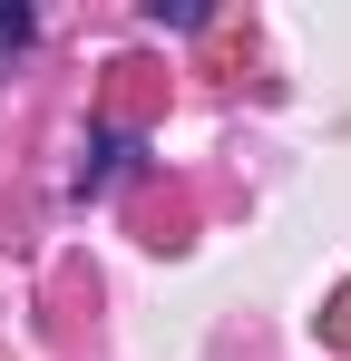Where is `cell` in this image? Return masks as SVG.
<instances>
[{
    "label": "cell",
    "mask_w": 351,
    "mask_h": 361,
    "mask_svg": "<svg viewBox=\"0 0 351 361\" xmlns=\"http://www.w3.org/2000/svg\"><path fill=\"white\" fill-rule=\"evenodd\" d=\"M0 39L20 49V39H30V10H0Z\"/></svg>",
    "instance_id": "cell-1"
}]
</instances>
